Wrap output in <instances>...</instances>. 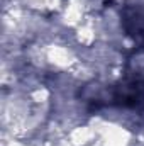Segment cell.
<instances>
[{
    "label": "cell",
    "mask_w": 144,
    "mask_h": 146,
    "mask_svg": "<svg viewBox=\"0 0 144 146\" xmlns=\"http://www.w3.org/2000/svg\"><path fill=\"white\" fill-rule=\"evenodd\" d=\"M110 104H117V106H124V107H139L144 106V82L131 78L126 80L122 83H119L110 97H108Z\"/></svg>",
    "instance_id": "6da1fadb"
},
{
    "label": "cell",
    "mask_w": 144,
    "mask_h": 146,
    "mask_svg": "<svg viewBox=\"0 0 144 146\" xmlns=\"http://www.w3.org/2000/svg\"><path fill=\"white\" fill-rule=\"evenodd\" d=\"M124 29L139 46H144V10L137 7H129L122 15Z\"/></svg>",
    "instance_id": "7a4b0ae2"
}]
</instances>
